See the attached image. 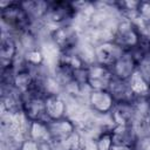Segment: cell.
<instances>
[{
    "instance_id": "6da1fadb",
    "label": "cell",
    "mask_w": 150,
    "mask_h": 150,
    "mask_svg": "<svg viewBox=\"0 0 150 150\" xmlns=\"http://www.w3.org/2000/svg\"><path fill=\"white\" fill-rule=\"evenodd\" d=\"M2 33H8L18 39L23 33L33 29V21L21 1L0 2Z\"/></svg>"
},
{
    "instance_id": "7a4b0ae2",
    "label": "cell",
    "mask_w": 150,
    "mask_h": 150,
    "mask_svg": "<svg viewBox=\"0 0 150 150\" xmlns=\"http://www.w3.org/2000/svg\"><path fill=\"white\" fill-rule=\"evenodd\" d=\"M77 13L74 1H48L43 23L49 30L60 26L73 25Z\"/></svg>"
},
{
    "instance_id": "3957f363",
    "label": "cell",
    "mask_w": 150,
    "mask_h": 150,
    "mask_svg": "<svg viewBox=\"0 0 150 150\" xmlns=\"http://www.w3.org/2000/svg\"><path fill=\"white\" fill-rule=\"evenodd\" d=\"M142 40V34L134 21L121 18L111 35V41L123 50L135 49Z\"/></svg>"
},
{
    "instance_id": "277c9868",
    "label": "cell",
    "mask_w": 150,
    "mask_h": 150,
    "mask_svg": "<svg viewBox=\"0 0 150 150\" xmlns=\"http://www.w3.org/2000/svg\"><path fill=\"white\" fill-rule=\"evenodd\" d=\"M48 39L60 53H67L79 48L82 41V34L74 25H66L50 29Z\"/></svg>"
},
{
    "instance_id": "5b68a950",
    "label": "cell",
    "mask_w": 150,
    "mask_h": 150,
    "mask_svg": "<svg viewBox=\"0 0 150 150\" xmlns=\"http://www.w3.org/2000/svg\"><path fill=\"white\" fill-rule=\"evenodd\" d=\"M47 95L39 91H28L21 94V111L29 122L48 121L46 115L45 98Z\"/></svg>"
},
{
    "instance_id": "8992f818",
    "label": "cell",
    "mask_w": 150,
    "mask_h": 150,
    "mask_svg": "<svg viewBox=\"0 0 150 150\" xmlns=\"http://www.w3.org/2000/svg\"><path fill=\"white\" fill-rule=\"evenodd\" d=\"M86 74H87L86 83L90 90L108 89L109 84L114 79L110 67L103 66L97 62L88 64L86 69Z\"/></svg>"
},
{
    "instance_id": "52a82bcc",
    "label": "cell",
    "mask_w": 150,
    "mask_h": 150,
    "mask_svg": "<svg viewBox=\"0 0 150 150\" xmlns=\"http://www.w3.org/2000/svg\"><path fill=\"white\" fill-rule=\"evenodd\" d=\"M115 103L116 102L108 89L90 90L87 96V105L96 116H109Z\"/></svg>"
},
{
    "instance_id": "ba28073f",
    "label": "cell",
    "mask_w": 150,
    "mask_h": 150,
    "mask_svg": "<svg viewBox=\"0 0 150 150\" xmlns=\"http://www.w3.org/2000/svg\"><path fill=\"white\" fill-rule=\"evenodd\" d=\"M47 124H48V130L50 134L52 142L54 144H60V145L63 144L77 131L76 123L69 117L48 121Z\"/></svg>"
},
{
    "instance_id": "9c48e42d",
    "label": "cell",
    "mask_w": 150,
    "mask_h": 150,
    "mask_svg": "<svg viewBox=\"0 0 150 150\" xmlns=\"http://www.w3.org/2000/svg\"><path fill=\"white\" fill-rule=\"evenodd\" d=\"M137 100L115 103L109 115L114 125H134L137 120Z\"/></svg>"
},
{
    "instance_id": "30bf717a",
    "label": "cell",
    "mask_w": 150,
    "mask_h": 150,
    "mask_svg": "<svg viewBox=\"0 0 150 150\" xmlns=\"http://www.w3.org/2000/svg\"><path fill=\"white\" fill-rule=\"evenodd\" d=\"M115 79L128 81L138 69V62L130 50H124L116 62L110 67Z\"/></svg>"
},
{
    "instance_id": "8fae6325",
    "label": "cell",
    "mask_w": 150,
    "mask_h": 150,
    "mask_svg": "<svg viewBox=\"0 0 150 150\" xmlns=\"http://www.w3.org/2000/svg\"><path fill=\"white\" fill-rule=\"evenodd\" d=\"M46 115L48 121L60 120L68 115V102L63 94H48L45 98Z\"/></svg>"
},
{
    "instance_id": "7c38bea8",
    "label": "cell",
    "mask_w": 150,
    "mask_h": 150,
    "mask_svg": "<svg viewBox=\"0 0 150 150\" xmlns=\"http://www.w3.org/2000/svg\"><path fill=\"white\" fill-rule=\"evenodd\" d=\"M123 52L124 50L121 49L111 40L98 43L95 46V62L107 67H111Z\"/></svg>"
},
{
    "instance_id": "4fadbf2b",
    "label": "cell",
    "mask_w": 150,
    "mask_h": 150,
    "mask_svg": "<svg viewBox=\"0 0 150 150\" xmlns=\"http://www.w3.org/2000/svg\"><path fill=\"white\" fill-rule=\"evenodd\" d=\"M108 91L114 97L115 102H134L137 100V97L134 95L128 81L118 80V79H112L111 83L108 87Z\"/></svg>"
},
{
    "instance_id": "5bb4252c",
    "label": "cell",
    "mask_w": 150,
    "mask_h": 150,
    "mask_svg": "<svg viewBox=\"0 0 150 150\" xmlns=\"http://www.w3.org/2000/svg\"><path fill=\"white\" fill-rule=\"evenodd\" d=\"M48 122V121H47ZM46 121H34L29 122L27 137L36 143H40L41 145L53 143L50 138V134L48 130V124Z\"/></svg>"
},
{
    "instance_id": "9a60e30c",
    "label": "cell",
    "mask_w": 150,
    "mask_h": 150,
    "mask_svg": "<svg viewBox=\"0 0 150 150\" xmlns=\"http://www.w3.org/2000/svg\"><path fill=\"white\" fill-rule=\"evenodd\" d=\"M128 83L137 98H148L150 95V83L138 69L131 75V77L128 80Z\"/></svg>"
},
{
    "instance_id": "2e32d148",
    "label": "cell",
    "mask_w": 150,
    "mask_h": 150,
    "mask_svg": "<svg viewBox=\"0 0 150 150\" xmlns=\"http://www.w3.org/2000/svg\"><path fill=\"white\" fill-rule=\"evenodd\" d=\"M112 127H107L98 131V134L93 139L94 150H112L114 146L112 131H111Z\"/></svg>"
},
{
    "instance_id": "e0dca14e",
    "label": "cell",
    "mask_w": 150,
    "mask_h": 150,
    "mask_svg": "<svg viewBox=\"0 0 150 150\" xmlns=\"http://www.w3.org/2000/svg\"><path fill=\"white\" fill-rule=\"evenodd\" d=\"M146 100H148V103H149V105H150V95L148 96V98H146Z\"/></svg>"
}]
</instances>
